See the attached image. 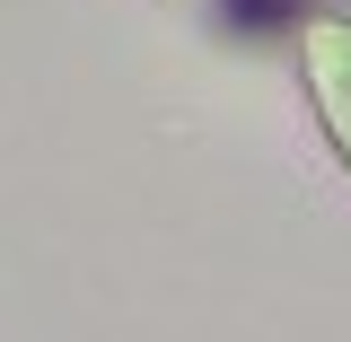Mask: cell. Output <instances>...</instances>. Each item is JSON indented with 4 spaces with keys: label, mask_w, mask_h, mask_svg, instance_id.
<instances>
[{
    "label": "cell",
    "mask_w": 351,
    "mask_h": 342,
    "mask_svg": "<svg viewBox=\"0 0 351 342\" xmlns=\"http://www.w3.org/2000/svg\"><path fill=\"white\" fill-rule=\"evenodd\" d=\"M290 62H299V97L316 114L325 158L351 175V9L343 0H307L290 18Z\"/></svg>",
    "instance_id": "6da1fadb"
}]
</instances>
